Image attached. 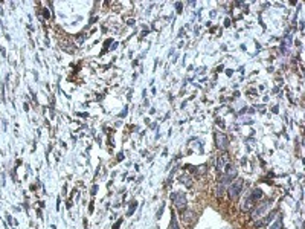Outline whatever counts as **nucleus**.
Segmentation results:
<instances>
[{"label":"nucleus","mask_w":305,"mask_h":229,"mask_svg":"<svg viewBox=\"0 0 305 229\" xmlns=\"http://www.w3.org/2000/svg\"><path fill=\"white\" fill-rule=\"evenodd\" d=\"M253 203H255V200L249 196V197L244 200V203H243V206H241V209H243V211H249V209H252V208H253Z\"/></svg>","instance_id":"8"},{"label":"nucleus","mask_w":305,"mask_h":229,"mask_svg":"<svg viewBox=\"0 0 305 229\" xmlns=\"http://www.w3.org/2000/svg\"><path fill=\"white\" fill-rule=\"evenodd\" d=\"M217 145H218V148H221V150H226L227 148V144H229V140H227V138H226V135L224 133H221V131H218L217 133Z\"/></svg>","instance_id":"4"},{"label":"nucleus","mask_w":305,"mask_h":229,"mask_svg":"<svg viewBox=\"0 0 305 229\" xmlns=\"http://www.w3.org/2000/svg\"><path fill=\"white\" fill-rule=\"evenodd\" d=\"M241 189H243V180H237L234 183H230V187H229V197L232 200H237L238 196H240V192Z\"/></svg>","instance_id":"1"},{"label":"nucleus","mask_w":305,"mask_h":229,"mask_svg":"<svg viewBox=\"0 0 305 229\" xmlns=\"http://www.w3.org/2000/svg\"><path fill=\"white\" fill-rule=\"evenodd\" d=\"M224 171H226V176H224V177H227L229 180H230L232 177H237V168H235L234 165L227 163V165H226V168H224Z\"/></svg>","instance_id":"6"},{"label":"nucleus","mask_w":305,"mask_h":229,"mask_svg":"<svg viewBox=\"0 0 305 229\" xmlns=\"http://www.w3.org/2000/svg\"><path fill=\"white\" fill-rule=\"evenodd\" d=\"M281 228H282V223H281V220H276V222H275V225H273V226H270L268 229H281Z\"/></svg>","instance_id":"10"},{"label":"nucleus","mask_w":305,"mask_h":229,"mask_svg":"<svg viewBox=\"0 0 305 229\" xmlns=\"http://www.w3.org/2000/svg\"><path fill=\"white\" fill-rule=\"evenodd\" d=\"M171 228H173V229H180V228H178V225H177V220H176L174 215H171Z\"/></svg>","instance_id":"11"},{"label":"nucleus","mask_w":305,"mask_h":229,"mask_svg":"<svg viewBox=\"0 0 305 229\" xmlns=\"http://www.w3.org/2000/svg\"><path fill=\"white\" fill-rule=\"evenodd\" d=\"M173 199H174V203L178 209H185V203H186V199H185V194L183 192H177V194H173Z\"/></svg>","instance_id":"3"},{"label":"nucleus","mask_w":305,"mask_h":229,"mask_svg":"<svg viewBox=\"0 0 305 229\" xmlns=\"http://www.w3.org/2000/svg\"><path fill=\"white\" fill-rule=\"evenodd\" d=\"M275 215H276V211H272L270 214H265V215H264V220H261V222L258 223V226H261V225H267V223H270L272 220L275 218Z\"/></svg>","instance_id":"7"},{"label":"nucleus","mask_w":305,"mask_h":229,"mask_svg":"<svg viewBox=\"0 0 305 229\" xmlns=\"http://www.w3.org/2000/svg\"><path fill=\"white\" fill-rule=\"evenodd\" d=\"M229 163V159H227V156L226 154H223L218 157V161H217V168L218 171H224V168H226V165Z\"/></svg>","instance_id":"5"},{"label":"nucleus","mask_w":305,"mask_h":229,"mask_svg":"<svg viewBox=\"0 0 305 229\" xmlns=\"http://www.w3.org/2000/svg\"><path fill=\"white\" fill-rule=\"evenodd\" d=\"M250 197H252V199L256 202V200H259V199L263 197V191L259 189V188H256V189H253V191H252V194H250Z\"/></svg>","instance_id":"9"},{"label":"nucleus","mask_w":305,"mask_h":229,"mask_svg":"<svg viewBox=\"0 0 305 229\" xmlns=\"http://www.w3.org/2000/svg\"><path fill=\"white\" fill-rule=\"evenodd\" d=\"M270 206H272V202H270V200H268V202H264L263 205H259V206H258V208L253 211L252 217H253L255 220H256V218H259L261 215H264V214L267 212V211H268V208H270Z\"/></svg>","instance_id":"2"}]
</instances>
